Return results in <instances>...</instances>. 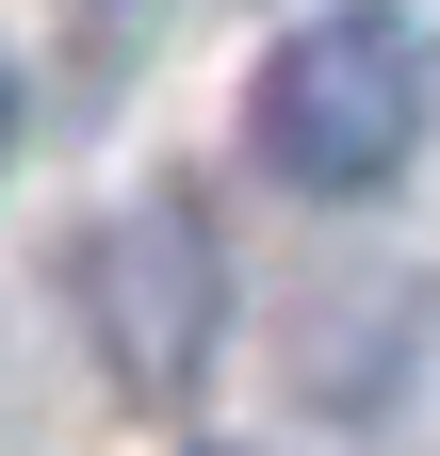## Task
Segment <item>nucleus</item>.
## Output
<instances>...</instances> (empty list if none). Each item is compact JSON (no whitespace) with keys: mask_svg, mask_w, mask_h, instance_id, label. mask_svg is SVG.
<instances>
[{"mask_svg":"<svg viewBox=\"0 0 440 456\" xmlns=\"http://www.w3.org/2000/svg\"><path fill=\"white\" fill-rule=\"evenodd\" d=\"M245 131H261V163H278L294 196H375L424 147V33L392 17V0L294 17L278 49H261V82H245Z\"/></svg>","mask_w":440,"mask_h":456,"instance_id":"f257e3e1","label":"nucleus"},{"mask_svg":"<svg viewBox=\"0 0 440 456\" xmlns=\"http://www.w3.org/2000/svg\"><path fill=\"white\" fill-rule=\"evenodd\" d=\"M0 131H17V98H0Z\"/></svg>","mask_w":440,"mask_h":456,"instance_id":"f03ea898","label":"nucleus"}]
</instances>
